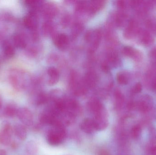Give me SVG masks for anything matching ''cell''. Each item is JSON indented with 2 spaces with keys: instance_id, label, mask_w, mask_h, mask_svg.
Segmentation results:
<instances>
[{
  "instance_id": "484cf974",
  "label": "cell",
  "mask_w": 156,
  "mask_h": 155,
  "mask_svg": "<svg viewBox=\"0 0 156 155\" xmlns=\"http://www.w3.org/2000/svg\"><path fill=\"white\" fill-rule=\"evenodd\" d=\"M118 4L121 7H123L124 5V2L123 1H119L118 2Z\"/></svg>"
},
{
  "instance_id": "44dd1931",
  "label": "cell",
  "mask_w": 156,
  "mask_h": 155,
  "mask_svg": "<svg viewBox=\"0 0 156 155\" xmlns=\"http://www.w3.org/2000/svg\"><path fill=\"white\" fill-rule=\"evenodd\" d=\"M47 99L46 97L44 95H40L38 96L37 100V105H42L44 103L46 102Z\"/></svg>"
},
{
  "instance_id": "d6986e66",
  "label": "cell",
  "mask_w": 156,
  "mask_h": 155,
  "mask_svg": "<svg viewBox=\"0 0 156 155\" xmlns=\"http://www.w3.org/2000/svg\"><path fill=\"white\" fill-rule=\"evenodd\" d=\"M117 80L118 83L121 84H126L127 83L126 77L122 74H119L117 75Z\"/></svg>"
},
{
  "instance_id": "8fae6325",
  "label": "cell",
  "mask_w": 156,
  "mask_h": 155,
  "mask_svg": "<svg viewBox=\"0 0 156 155\" xmlns=\"http://www.w3.org/2000/svg\"><path fill=\"white\" fill-rule=\"evenodd\" d=\"M3 51L6 57L11 58L15 54V49L11 44L7 41L4 42L3 44Z\"/></svg>"
},
{
  "instance_id": "e0dca14e",
  "label": "cell",
  "mask_w": 156,
  "mask_h": 155,
  "mask_svg": "<svg viewBox=\"0 0 156 155\" xmlns=\"http://www.w3.org/2000/svg\"><path fill=\"white\" fill-rule=\"evenodd\" d=\"M142 128L139 125H136L132 128L131 131V136L134 139H137L141 136Z\"/></svg>"
},
{
  "instance_id": "4fadbf2b",
  "label": "cell",
  "mask_w": 156,
  "mask_h": 155,
  "mask_svg": "<svg viewBox=\"0 0 156 155\" xmlns=\"http://www.w3.org/2000/svg\"><path fill=\"white\" fill-rule=\"evenodd\" d=\"M48 74L50 77L49 83L54 84L56 83L59 78V72L56 68L51 67L48 70Z\"/></svg>"
},
{
  "instance_id": "5bb4252c",
  "label": "cell",
  "mask_w": 156,
  "mask_h": 155,
  "mask_svg": "<svg viewBox=\"0 0 156 155\" xmlns=\"http://www.w3.org/2000/svg\"><path fill=\"white\" fill-rule=\"evenodd\" d=\"M151 107H152V104L149 101L142 100L138 103V109L143 113H146L149 111Z\"/></svg>"
},
{
  "instance_id": "ac0fdd59",
  "label": "cell",
  "mask_w": 156,
  "mask_h": 155,
  "mask_svg": "<svg viewBox=\"0 0 156 155\" xmlns=\"http://www.w3.org/2000/svg\"><path fill=\"white\" fill-rule=\"evenodd\" d=\"M123 53L124 54L128 56H134L136 55L134 50L130 47L126 46L123 49Z\"/></svg>"
},
{
  "instance_id": "30bf717a",
  "label": "cell",
  "mask_w": 156,
  "mask_h": 155,
  "mask_svg": "<svg viewBox=\"0 0 156 155\" xmlns=\"http://www.w3.org/2000/svg\"><path fill=\"white\" fill-rule=\"evenodd\" d=\"M68 43L69 38L66 34H61L58 35L55 40V44L58 48L64 49Z\"/></svg>"
},
{
  "instance_id": "cb8c5ba5",
  "label": "cell",
  "mask_w": 156,
  "mask_h": 155,
  "mask_svg": "<svg viewBox=\"0 0 156 155\" xmlns=\"http://www.w3.org/2000/svg\"><path fill=\"white\" fill-rule=\"evenodd\" d=\"M151 153L152 155H156V146L153 147L151 149Z\"/></svg>"
},
{
  "instance_id": "52a82bcc",
  "label": "cell",
  "mask_w": 156,
  "mask_h": 155,
  "mask_svg": "<svg viewBox=\"0 0 156 155\" xmlns=\"http://www.w3.org/2000/svg\"><path fill=\"white\" fill-rule=\"evenodd\" d=\"M81 129L84 133L88 134L93 133L96 131L95 125L93 119L86 118L84 119L80 124Z\"/></svg>"
},
{
  "instance_id": "9c48e42d",
  "label": "cell",
  "mask_w": 156,
  "mask_h": 155,
  "mask_svg": "<svg viewBox=\"0 0 156 155\" xmlns=\"http://www.w3.org/2000/svg\"><path fill=\"white\" fill-rule=\"evenodd\" d=\"M13 43L16 47L19 49H23L27 46L26 41L24 37L20 34H16L13 36Z\"/></svg>"
},
{
  "instance_id": "603a6c76",
  "label": "cell",
  "mask_w": 156,
  "mask_h": 155,
  "mask_svg": "<svg viewBox=\"0 0 156 155\" xmlns=\"http://www.w3.org/2000/svg\"><path fill=\"white\" fill-rule=\"evenodd\" d=\"M98 155H111V154L107 151L105 149H101L98 152Z\"/></svg>"
},
{
  "instance_id": "7a4b0ae2",
  "label": "cell",
  "mask_w": 156,
  "mask_h": 155,
  "mask_svg": "<svg viewBox=\"0 0 156 155\" xmlns=\"http://www.w3.org/2000/svg\"><path fill=\"white\" fill-rule=\"evenodd\" d=\"M93 118L96 131H103L107 128L109 124L108 113L105 107L93 114Z\"/></svg>"
},
{
  "instance_id": "83f0119b",
  "label": "cell",
  "mask_w": 156,
  "mask_h": 155,
  "mask_svg": "<svg viewBox=\"0 0 156 155\" xmlns=\"http://www.w3.org/2000/svg\"><path fill=\"white\" fill-rule=\"evenodd\" d=\"M153 87L154 90H156V80L154 82L153 85Z\"/></svg>"
},
{
  "instance_id": "2e32d148",
  "label": "cell",
  "mask_w": 156,
  "mask_h": 155,
  "mask_svg": "<svg viewBox=\"0 0 156 155\" xmlns=\"http://www.w3.org/2000/svg\"><path fill=\"white\" fill-rule=\"evenodd\" d=\"M17 110L14 106L9 105L5 109V114L8 117H13L17 114Z\"/></svg>"
},
{
  "instance_id": "7402d4cb",
  "label": "cell",
  "mask_w": 156,
  "mask_h": 155,
  "mask_svg": "<svg viewBox=\"0 0 156 155\" xmlns=\"http://www.w3.org/2000/svg\"><path fill=\"white\" fill-rule=\"evenodd\" d=\"M142 86L140 83H137L136 85L135 86L134 88L133 89L134 93H140L142 91Z\"/></svg>"
},
{
  "instance_id": "f1b7e54d",
  "label": "cell",
  "mask_w": 156,
  "mask_h": 155,
  "mask_svg": "<svg viewBox=\"0 0 156 155\" xmlns=\"http://www.w3.org/2000/svg\"><path fill=\"white\" fill-rule=\"evenodd\" d=\"M1 106H2V103H1V100H0V108H1Z\"/></svg>"
},
{
  "instance_id": "277c9868",
  "label": "cell",
  "mask_w": 156,
  "mask_h": 155,
  "mask_svg": "<svg viewBox=\"0 0 156 155\" xmlns=\"http://www.w3.org/2000/svg\"><path fill=\"white\" fill-rule=\"evenodd\" d=\"M16 115L19 120L25 125L30 126L33 123V114L27 108H21L18 109Z\"/></svg>"
},
{
  "instance_id": "8992f818",
  "label": "cell",
  "mask_w": 156,
  "mask_h": 155,
  "mask_svg": "<svg viewBox=\"0 0 156 155\" xmlns=\"http://www.w3.org/2000/svg\"><path fill=\"white\" fill-rule=\"evenodd\" d=\"M37 20L36 15L34 12H31L24 17L25 26L30 30H34L37 26Z\"/></svg>"
},
{
  "instance_id": "9a60e30c",
  "label": "cell",
  "mask_w": 156,
  "mask_h": 155,
  "mask_svg": "<svg viewBox=\"0 0 156 155\" xmlns=\"http://www.w3.org/2000/svg\"><path fill=\"white\" fill-rule=\"evenodd\" d=\"M115 110H119L122 107L124 102L123 96L120 92L115 93Z\"/></svg>"
},
{
  "instance_id": "d4e9b609",
  "label": "cell",
  "mask_w": 156,
  "mask_h": 155,
  "mask_svg": "<svg viewBox=\"0 0 156 155\" xmlns=\"http://www.w3.org/2000/svg\"><path fill=\"white\" fill-rule=\"evenodd\" d=\"M103 69L105 72H108L109 70V67L106 65L103 66Z\"/></svg>"
},
{
  "instance_id": "ba28073f",
  "label": "cell",
  "mask_w": 156,
  "mask_h": 155,
  "mask_svg": "<svg viewBox=\"0 0 156 155\" xmlns=\"http://www.w3.org/2000/svg\"><path fill=\"white\" fill-rule=\"evenodd\" d=\"M14 132L17 138L21 140H24L27 136V131L25 127L21 124H17L14 128Z\"/></svg>"
},
{
  "instance_id": "4316f807",
  "label": "cell",
  "mask_w": 156,
  "mask_h": 155,
  "mask_svg": "<svg viewBox=\"0 0 156 155\" xmlns=\"http://www.w3.org/2000/svg\"><path fill=\"white\" fill-rule=\"evenodd\" d=\"M0 155H6V153L4 150H0Z\"/></svg>"
},
{
  "instance_id": "5b68a950",
  "label": "cell",
  "mask_w": 156,
  "mask_h": 155,
  "mask_svg": "<svg viewBox=\"0 0 156 155\" xmlns=\"http://www.w3.org/2000/svg\"><path fill=\"white\" fill-rule=\"evenodd\" d=\"M21 73L20 71H14L11 73L10 76V81L13 87L17 90L20 91L23 88V83L21 80Z\"/></svg>"
},
{
  "instance_id": "6da1fadb",
  "label": "cell",
  "mask_w": 156,
  "mask_h": 155,
  "mask_svg": "<svg viewBox=\"0 0 156 155\" xmlns=\"http://www.w3.org/2000/svg\"><path fill=\"white\" fill-rule=\"evenodd\" d=\"M53 128L49 131L47 136L48 143L53 146L61 144L66 137V127L59 123L52 126Z\"/></svg>"
},
{
  "instance_id": "3957f363",
  "label": "cell",
  "mask_w": 156,
  "mask_h": 155,
  "mask_svg": "<svg viewBox=\"0 0 156 155\" xmlns=\"http://www.w3.org/2000/svg\"><path fill=\"white\" fill-rule=\"evenodd\" d=\"M12 129L11 125L8 122L3 123L0 131V143L5 145H7L11 143Z\"/></svg>"
},
{
  "instance_id": "ffe728a7",
  "label": "cell",
  "mask_w": 156,
  "mask_h": 155,
  "mask_svg": "<svg viewBox=\"0 0 156 155\" xmlns=\"http://www.w3.org/2000/svg\"><path fill=\"white\" fill-rule=\"evenodd\" d=\"M143 42L144 44H147L151 42L152 41V37L147 32H145L144 34L143 38Z\"/></svg>"
},
{
  "instance_id": "7c38bea8",
  "label": "cell",
  "mask_w": 156,
  "mask_h": 155,
  "mask_svg": "<svg viewBox=\"0 0 156 155\" xmlns=\"http://www.w3.org/2000/svg\"><path fill=\"white\" fill-rule=\"evenodd\" d=\"M26 151L28 155H37L38 152V147L34 141H30L27 144Z\"/></svg>"
}]
</instances>
